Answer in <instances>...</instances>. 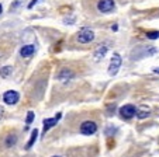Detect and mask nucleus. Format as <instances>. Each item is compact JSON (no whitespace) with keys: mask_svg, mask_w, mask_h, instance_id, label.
Returning <instances> with one entry per match:
<instances>
[{"mask_svg":"<svg viewBox=\"0 0 159 157\" xmlns=\"http://www.w3.org/2000/svg\"><path fill=\"white\" fill-rule=\"evenodd\" d=\"M34 52H35V46H34V45H24V46L20 49V55L23 58H30Z\"/></svg>","mask_w":159,"mask_h":157,"instance_id":"9d476101","label":"nucleus"},{"mask_svg":"<svg viewBox=\"0 0 159 157\" xmlns=\"http://www.w3.org/2000/svg\"><path fill=\"white\" fill-rule=\"evenodd\" d=\"M11 66H4V68L0 69V76L3 77V79H7V77L11 74Z\"/></svg>","mask_w":159,"mask_h":157,"instance_id":"ddd939ff","label":"nucleus"},{"mask_svg":"<svg viewBox=\"0 0 159 157\" xmlns=\"http://www.w3.org/2000/svg\"><path fill=\"white\" fill-rule=\"evenodd\" d=\"M3 114H4V110H3V107L0 105V119L3 118Z\"/></svg>","mask_w":159,"mask_h":157,"instance_id":"a211bd4d","label":"nucleus"},{"mask_svg":"<svg viewBox=\"0 0 159 157\" xmlns=\"http://www.w3.org/2000/svg\"><path fill=\"white\" fill-rule=\"evenodd\" d=\"M34 116H35V115H34L33 111H30V112L27 114V119H25V124H27V126H28V125H31V122L34 121Z\"/></svg>","mask_w":159,"mask_h":157,"instance_id":"dca6fc26","label":"nucleus"},{"mask_svg":"<svg viewBox=\"0 0 159 157\" xmlns=\"http://www.w3.org/2000/svg\"><path fill=\"white\" fill-rule=\"evenodd\" d=\"M147 38H149V39H158L159 38V31H149V33H147Z\"/></svg>","mask_w":159,"mask_h":157,"instance_id":"2eb2a0df","label":"nucleus"},{"mask_svg":"<svg viewBox=\"0 0 159 157\" xmlns=\"http://www.w3.org/2000/svg\"><path fill=\"white\" fill-rule=\"evenodd\" d=\"M61 116H62V115H61V114H58L55 118H47V119H44V122H42V124H44V129H42V130H44V135L47 133V132H48L51 128H54L55 125L58 124V121L61 119Z\"/></svg>","mask_w":159,"mask_h":157,"instance_id":"0eeeda50","label":"nucleus"},{"mask_svg":"<svg viewBox=\"0 0 159 157\" xmlns=\"http://www.w3.org/2000/svg\"><path fill=\"white\" fill-rule=\"evenodd\" d=\"M93 39H94V33L92 30H89V28H83V30L78 34V41L80 42V44H89V42H92Z\"/></svg>","mask_w":159,"mask_h":157,"instance_id":"7ed1b4c3","label":"nucleus"},{"mask_svg":"<svg viewBox=\"0 0 159 157\" xmlns=\"http://www.w3.org/2000/svg\"><path fill=\"white\" fill-rule=\"evenodd\" d=\"M37 2H38V0H33V2H31V3L28 4V9H33V7L37 4Z\"/></svg>","mask_w":159,"mask_h":157,"instance_id":"f3484780","label":"nucleus"},{"mask_svg":"<svg viewBox=\"0 0 159 157\" xmlns=\"http://www.w3.org/2000/svg\"><path fill=\"white\" fill-rule=\"evenodd\" d=\"M149 108L148 107H145V105H142V107H139L138 110L135 111V115H137V118L138 119H144V118H147V116H149Z\"/></svg>","mask_w":159,"mask_h":157,"instance_id":"9b49d317","label":"nucleus"},{"mask_svg":"<svg viewBox=\"0 0 159 157\" xmlns=\"http://www.w3.org/2000/svg\"><path fill=\"white\" fill-rule=\"evenodd\" d=\"M18 100H20V94H18L17 91H14V90H9V91H6L3 95V101L6 104H9V105L17 104Z\"/></svg>","mask_w":159,"mask_h":157,"instance_id":"423d86ee","label":"nucleus"},{"mask_svg":"<svg viewBox=\"0 0 159 157\" xmlns=\"http://www.w3.org/2000/svg\"><path fill=\"white\" fill-rule=\"evenodd\" d=\"M73 72L69 70V69H62V70L58 73V80L62 81V83H66V81H70L73 79Z\"/></svg>","mask_w":159,"mask_h":157,"instance_id":"6e6552de","label":"nucleus"},{"mask_svg":"<svg viewBox=\"0 0 159 157\" xmlns=\"http://www.w3.org/2000/svg\"><path fill=\"white\" fill-rule=\"evenodd\" d=\"M96 132H97L96 122H93V121H84L83 124L80 125V133L82 135L90 136V135H94Z\"/></svg>","mask_w":159,"mask_h":157,"instance_id":"f03ea898","label":"nucleus"},{"mask_svg":"<svg viewBox=\"0 0 159 157\" xmlns=\"http://www.w3.org/2000/svg\"><path fill=\"white\" fill-rule=\"evenodd\" d=\"M2 11H3V7H2V4H0V14H2Z\"/></svg>","mask_w":159,"mask_h":157,"instance_id":"6ab92c4d","label":"nucleus"},{"mask_svg":"<svg viewBox=\"0 0 159 157\" xmlns=\"http://www.w3.org/2000/svg\"><path fill=\"white\" fill-rule=\"evenodd\" d=\"M114 7H116L114 0H100L97 3V10L100 13H110L114 10Z\"/></svg>","mask_w":159,"mask_h":157,"instance_id":"39448f33","label":"nucleus"},{"mask_svg":"<svg viewBox=\"0 0 159 157\" xmlns=\"http://www.w3.org/2000/svg\"><path fill=\"white\" fill-rule=\"evenodd\" d=\"M121 62H123V59H121L120 55L118 54L113 55V58H111V60H110V66H108V74H110V76H116V74L118 73V70H120V68H121Z\"/></svg>","mask_w":159,"mask_h":157,"instance_id":"f257e3e1","label":"nucleus"},{"mask_svg":"<svg viewBox=\"0 0 159 157\" xmlns=\"http://www.w3.org/2000/svg\"><path fill=\"white\" fill-rule=\"evenodd\" d=\"M135 111H137V108L132 104H127V105L120 108V115L123 119H131L135 116Z\"/></svg>","mask_w":159,"mask_h":157,"instance_id":"20e7f679","label":"nucleus"},{"mask_svg":"<svg viewBox=\"0 0 159 157\" xmlns=\"http://www.w3.org/2000/svg\"><path fill=\"white\" fill-rule=\"evenodd\" d=\"M52 157H61V156H52Z\"/></svg>","mask_w":159,"mask_h":157,"instance_id":"aec40b11","label":"nucleus"},{"mask_svg":"<svg viewBox=\"0 0 159 157\" xmlns=\"http://www.w3.org/2000/svg\"><path fill=\"white\" fill-rule=\"evenodd\" d=\"M107 50H108V46L107 45H100V46H97V49L94 50V60L96 62H100V60L103 59V58L106 56V54H107Z\"/></svg>","mask_w":159,"mask_h":157,"instance_id":"1a4fd4ad","label":"nucleus"},{"mask_svg":"<svg viewBox=\"0 0 159 157\" xmlns=\"http://www.w3.org/2000/svg\"><path fill=\"white\" fill-rule=\"evenodd\" d=\"M37 137H38V130H37V129H34V130H33V133H31L30 140H28V143H27V149H31V147H33V145H34V143H35Z\"/></svg>","mask_w":159,"mask_h":157,"instance_id":"4468645a","label":"nucleus"},{"mask_svg":"<svg viewBox=\"0 0 159 157\" xmlns=\"http://www.w3.org/2000/svg\"><path fill=\"white\" fill-rule=\"evenodd\" d=\"M16 143H17V135H14V133L9 135L6 139V147H11V146H14Z\"/></svg>","mask_w":159,"mask_h":157,"instance_id":"f8f14e48","label":"nucleus"}]
</instances>
